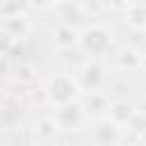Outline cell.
Masks as SVG:
<instances>
[{
	"instance_id": "3",
	"label": "cell",
	"mask_w": 146,
	"mask_h": 146,
	"mask_svg": "<svg viewBox=\"0 0 146 146\" xmlns=\"http://www.w3.org/2000/svg\"><path fill=\"white\" fill-rule=\"evenodd\" d=\"M103 2H112V5H116V2H121V0H103Z\"/></svg>"
},
{
	"instance_id": "2",
	"label": "cell",
	"mask_w": 146,
	"mask_h": 146,
	"mask_svg": "<svg viewBox=\"0 0 146 146\" xmlns=\"http://www.w3.org/2000/svg\"><path fill=\"white\" fill-rule=\"evenodd\" d=\"M82 43H84V48L91 50V52H103V50L107 48V43H110V34H107L103 27H91V30L84 32Z\"/></svg>"
},
{
	"instance_id": "1",
	"label": "cell",
	"mask_w": 146,
	"mask_h": 146,
	"mask_svg": "<svg viewBox=\"0 0 146 146\" xmlns=\"http://www.w3.org/2000/svg\"><path fill=\"white\" fill-rule=\"evenodd\" d=\"M48 96L55 103H68L75 96V84L71 82V78L66 75H57L55 80H50L48 84Z\"/></svg>"
}]
</instances>
